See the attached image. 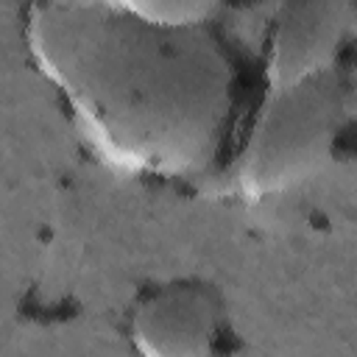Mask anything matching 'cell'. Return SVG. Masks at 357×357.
Segmentation results:
<instances>
[{"instance_id":"1","label":"cell","mask_w":357,"mask_h":357,"mask_svg":"<svg viewBox=\"0 0 357 357\" xmlns=\"http://www.w3.org/2000/svg\"><path fill=\"white\" fill-rule=\"evenodd\" d=\"M25 42L86 151L134 178L206 173L231 112V67L206 28H162L36 0Z\"/></svg>"},{"instance_id":"2","label":"cell","mask_w":357,"mask_h":357,"mask_svg":"<svg viewBox=\"0 0 357 357\" xmlns=\"http://www.w3.org/2000/svg\"><path fill=\"white\" fill-rule=\"evenodd\" d=\"M343 123V92L335 75L265 95L231 167L234 192L271 201L318 178L335 156Z\"/></svg>"},{"instance_id":"3","label":"cell","mask_w":357,"mask_h":357,"mask_svg":"<svg viewBox=\"0 0 357 357\" xmlns=\"http://www.w3.org/2000/svg\"><path fill=\"white\" fill-rule=\"evenodd\" d=\"M349 22L351 0H282L265 36V95L332 75Z\"/></svg>"},{"instance_id":"4","label":"cell","mask_w":357,"mask_h":357,"mask_svg":"<svg viewBox=\"0 0 357 357\" xmlns=\"http://www.w3.org/2000/svg\"><path fill=\"white\" fill-rule=\"evenodd\" d=\"M223 329V301L204 282L151 287L128 312V340L142 357H206Z\"/></svg>"},{"instance_id":"5","label":"cell","mask_w":357,"mask_h":357,"mask_svg":"<svg viewBox=\"0 0 357 357\" xmlns=\"http://www.w3.org/2000/svg\"><path fill=\"white\" fill-rule=\"evenodd\" d=\"M53 6L98 8L162 28H206L223 0H42Z\"/></svg>"}]
</instances>
